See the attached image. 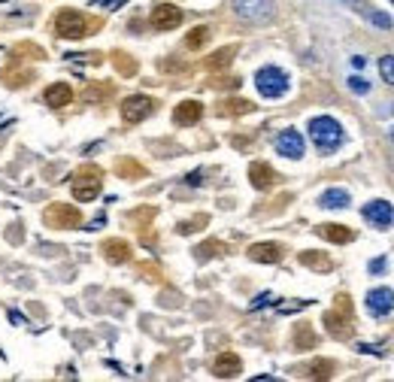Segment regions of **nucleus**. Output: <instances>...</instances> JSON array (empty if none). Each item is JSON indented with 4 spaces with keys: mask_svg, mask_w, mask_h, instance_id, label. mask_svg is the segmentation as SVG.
<instances>
[{
    "mask_svg": "<svg viewBox=\"0 0 394 382\" xmlns=\"http://www.w3.org/2000/svg\"><path fill=\"white\" fill-rule=\"evenodd\" d=\"M276 152L286 155V158H300L304 155V136L297 131H282L276 136Z\"/></svg>",
    "mask_w": 394,
    "mask_h": 382,
    "instance_id": "nucleus-13",
    "label": "nucleus"
},
{
    "mask_svg": "<svg viewBox=\"0 0 394 382\" xmlns=\"http://www.w3.org/2000/svg\"><path fill=\"white\" fill-rule=\"evenodd\" d=\"M109 94H113V85H91V88L85 91V100L97 104V100H104V97H109Z\"/></svg>",
    "mask_w": 394,
    "mask_h": 382,
    "instance_id": "nucleus-30",
    "label": "nucleus"
},
{
    "mask_svg": "<svg viewBox=\"0 0 394 382\" xmlns=\"http://www.w3.org/2000/svg\"><path fill=\"white\" fill-rule=\"evenodd\" d=\"M370 270H373V273H379V270H386V258H377V261H373V264H370Z\"/></svg>",
    "mask_w": 394,
    "mask_h": 382,
    "instance_id": "nucleus-35",
    "label": "nucleus"
},
{
    "mask_svg": "<svg viewBox=\"0 0 394 382\" xmlns=\"http://www.w3.org/2000/svg\"><path fill=\"white\" fill-rule=\"evenodd\" d=\"M255 85L264 97H282L288 91V76L279 67H261L255 76Z\"/></svg>",
    "mask_w": 394,
    "mask_h": 382,
    "instance_id": "nucleus-5",
    "label": "nucleus"
},
{
    "mask_svg": "<svg viewBox=\"0 0 394 382\" xmlns=\"http://www.w3.org/2000/svg\"><path fill=\"white\" fill-rule=\"evenodd\" d=\"M309 136H313V143L318 146L322 152H334L337 146L343 143V127L334 122V118L328 115H318L309 122Z\"/></svg>",
    "mask_w": 394,
    "mask_h": 382,
    "instance_id": "nucleus-2",
    "label": "nucleus"
},
{
    "mask_svg": "<svg viewBox=\"0 0 394 382\" xmlns=\"http://www.w3.org/2000/svg\"><path fill=\"white\" fill-rule=\"evenodd\" d=\"M334 373V361H328V358H318V361H313L307 367V376L309 379H328Z\"/></svg>",
    "mask_w": 394,
    "mask_h": 382,
    "instance_id": "nucleus-24",
    "label": "nucleus"
},
{
    "mask_svg": "<svg viewBox=\"0 0 394 382\" xmlns=\"http://www.w3.org/2000/svg\"><path fill=\"white\" fill-rule=\"evenodd\" d=\"M316 231H318V236H325L328 243H352L355 240L352 227H346V225H318Z\"/></svg>",
    "mask_w": 394,
    "mask_h": 382,
    "instance_id": "nucleus-18",
    "label": "nucleus"
},
{
    "mask_svg": "<svg viewBox=\"0 0 394 382\" xmlns=\"http://www.w3.org/2000/svg\"><path fill=\"white\" fill-rule=\"evenodd\" d=\"M367 309L373 316H386L394 309V291L391 288H373L367 295Z\"/></svg>",
    "mask_w": 394,
    "mask_h": 382,
    "instance_id": "nucleus-14",
    "label": "nucleus"
},
{
    "mask_svg": "<svg viewBox=\"0 0 394 382\" xmlns=\"http://www.w3.org/2000/svg\"><path fill=\"white\" fill-rule=\"evenodd\" d=\"M118 176H125V179H143L146 176V167L143 164H136L131 158H122L118 161Z\"/></svg>",
    "mask_w": 394,
    "mask_h": 382,
    "instance_id": "nucleus-23",
    "label": "nucleus"
},
{
    "mask_svg": "<svg viewBox=\"0 0 394 382\" xmlns=\"http://www.w3.org/2000/svg\"><path fill=\"white\" fill-rule=\"evenodd\" d=\"M240 370H243V361H240V355H234V352H225L213 361V373L218 379H234V376H240Z\"/></svg>",
    "mask_w": 394,
    "mask_h": 382,
    "instance_id": "nucleus-11",
    "label": "nucleus"
},
{
    "mask_svg": "<svg viewBox=\"0 0 394 382\" xmlns=\"http://www.w3.org/2000/svg\"><path fill=\"white\" fill-rule=\"evenodd\" d=\"M100 185H104V170L94 167V164L73 173V197L76 200H85V204L94 200L100 194Z\"/></svg>",
    "mask_w": 394,
    "mask_h": 382,
    "instance_id": "nucleus-3",
    "label": "nucleus"
},
{
    "mask_svg": "<svg viewBox=\"0 0 394 382\" xmlns=\"http://www.w3.org/2000/svg\"><path fill=\"white\" fill-rule=\"evenodd\" d=\"M249 258L261 264H276L282 261V246L279 243H255L249 246Z\"/></svg>",
    "mask_w": 394,
    "mask_h": 382,
    "instance_id": "nucleus-16",
    "label": "nucleus"
},
{
    "mask_svg": "<svg viewBox=\"0 0 394 382\" xmlns=\"http://www.w3.org/2000/svg\"><path fill=\"white\" fill-rule=\"evenodd\" d=\"M325 325H328V331H331L337 340H346V337L352 334V304H349V297L346 295L337 297V309L325 313Z\"/></svg>",
    "mask_w": 394,
    "mask_h": 382,
    "instance_id": "nucleus-4",
    "label": "nucleus"
},
{
    "mask_svg": "<svg viewBox=\"0 0 394 382\" xmlns=\"http://www.w3.org/2000/svg\"><path fill=\"white\" fill-rule=\"evenodd\" d=\"M195 252H197V258H200V261H206V258H216V255H222V252H225V243L209 240V243H200Z\"/></svg>",
    "mask_w": 394,
    "mask_h": 382,
    "instance_id": "nucleus-27",
    "label": "nucleus"
},
{
    "mask_svg": "<svg viewBox=\"0 0 394 382\" xmlns=\"http://www.w3.org/2000/svg\"><path fill=\"white\" fill-rule=\"evenodd\" d=\"M391 140H394V127H391Z\"/></svg>",
    "mask_w": 394,
    "mask_h": 382,
    "instance_id": "nucleus-36",
    "label": "nucleus"
},
{
    "mask_svg": "<svg viewBox=\"0 0 394 382\" xmlns=\"http://www.w3.org/2000/svg\"><path fill=\"white\" fill-rule=\"evenodd\" d=\"M94 27H100L97 18H88L85 13H79V9H61V13L55 15V34L64 36V40H82V36H88Z\"/></svg>",
    "mask_w": 394,
    "mask_h": 382,
    "instance_id": "nucleus-1",
    "label": "nucleus"
},
{
    "mask_svg": "<svg viewBox=\"0 0 394 382\" xmlns=\"http://www.w3.org/2000/svg\"><path fill=\"white\" fill-rule=\"evenodd\" d=\"M379 73H382V79L394 85V55H386V58L379 61Z\"/></svg>",
    "mask_w": 394,
    "mask_h": 382,
    "instance_id": "nucleus-31",
    "label": "nucleus"
},
{
    "mask_svg": "<svg viewBox=\"0 0 394 382\" xmlns=\"http://www.w3.org/2000/svg\"><path fill=\"white\" fill-rule=\"evenodd\" d=\"M182 24V9L170 6V3H158L152 9V27L155 31H173Z\"/></svg>",
    "mask_w": 394,
    "mask_h": 382,
    "instance_id": "nucleus-9",
    "label": "nucleus"
},
{
    "mask_svg": "<svg viewBox=\"0 0 394 382\" xmlns=\"http://www.w3.org/2000/svg\"><path fill=\"white\" fill-rule=\"evenodd\" d=\"M197 225H206V215H197L195 222H182V225H179V234H191V231H197Z\"/></svg>",
    "mask_w": 394,
    "mask_h": 382,
    "instance_id": "nucleus-32",
    "label": "nucleus"
},
{
    "mask_svg": "<svg viewBox=\"0 0 394 382\" xmlns=\"http://www.w3.org/2000/svg\"><path fill=\"white\" fill-rule=\"evenodd\" d=\"M361 215L377 227H388L394 222V206L388 204V200H373V204H367L361 209Z\"/></svg>",
    "mask_w": 394,
    "mask_h": 382,
    "instance_id": "nucleus-10",
    "label": "nucleus"
},
{
    "mask_svg": "<svg viewBox=\"0 0 394 382\" xmlns=\"http://www.w3.org/2000/svg\"><path fill=\"white\" fill-rule=\"evenodd\" d=\"M234 55H237V45H225V49H218L213 58L206 61V67H209V70H225L227 64L234 61Z\"/></svg>",
    "mask_w": 394,
    "mask_h": 382,
    "instance_id": "nucleus-22",
    "label": "nucleus"
},
{
    "mask_svg": "<svg viewBox=\"0 0 394 382\" xmlns=\"http://www.w3.org/2000/svg\"><path fill=\"white\" fill-rule=\"evenodd\" d=\"M222 113L225 115H246V113H252V104L249 100H225Z\"/></svg>",
    "mask_w": 394,
    "mask_h": 382,
    "instance_id": "nucleus-29",
    "label": "nucleus"
},
{
    "mask_svg": "<svg viewBox=\"0 0 394 382\" xmlns=\"http://www.w3.org/2000/svg\"><path fill=\"white\" fill-rule=\"evenodd\" d=\"M295 346H297V349H313V346H316V334L309 331L307 325H297V331H295Z\"/></svg>",
    "mask_w": 394,
    "mask_h": 382,
    "instance_id": "nucleus-28",
    "label": "nucleus"
},
{
    "mask_svg": "<svg viewBox=\"0 0 394 382\" xmlns=\"http://www.w3.org/2000/svg\"><path fill=\"white\" fill-rule=\"evenodd\" d=\"M200 115H204V106L197 104V100H182V104L173 109V122L182 125V127H188V125H197L200 122Z\"/></svg>",
    "mask_w": 394,
    "mask_h": 382,
    "instance_id": "nucleus-15",
    "label": "nucleus"
},
{
    "mask_svg": "<svg viewBox=\"0 0 394 382\" xmlns=\"http://www.w3.org/2000/svg\"><path fill=\"white\" fill-rule=\"evenodd\" d=\"M45 225L49 227H79L82 213L70 204H52L49 209H45Z\"/></svg>",
    "mask_w": 394,
    "mask_h": 382,
    "instance_id": "nucleus-8",
    "label": "nucleus"
},
{
    "mask_svg": "<svg viewBox=\"0 0 394 382\" xmlns=\"http://www.w3.org/2000/svg\"><path fill=\"white\" fill-rule=\"evenodd\" d=\"M231 9L243 22H255V24H264L273 18V6L267 0H231Z\"/></svg>",
    "mask_w": 394,
    "mask_h": 382,
    "instance_id": "nucleus-6",
    "label": "nucleus"
},
{
    "mask_svg": "<svg viewBox=\"0 0 394 382\" xmlns=\"http://www.w3.org/2000/svg\"><path fill=\"white\" fill-rule=\"evenodd\" d=\"M113 64H115V70L122 73V76H134L136 73V61L131 58V55H125V52H113Z\"/></svg>",
    "mask_w": 394,
    "mask_h": 382,
    "instance_id": "nucleus-25",
    "label": "nucleus"
},
{
    "mask_svg": "<svg viewBox=\"0 0 394 382\" xmlns=\"http://www.w3.org/2000/svg\"><path fill=\"white\" fill-rule=\"evenodd\" d=\"M249 179H252V185L258 188V191H267V188H273L276 185V170L270 167V164H264V161H255L252 167H249Z\"/></svg>",
    "mask_w": 394,
    "mask_h": 382,
    "instance_id": "nucleus-12",
    "label": "nucleus"
},
{
    "mask_svg": "<svg viewBox=\"0 0 394 382\" xmlns=\"http://www.w3.org/2000/svg\"><path fill=\"white\" fill-rule=\"evenodd\" d=\"M322 206L328 209H340V206H349V191H343V188H328L322 200H318Z\"/></svg>",
    "mask_w": 394,
    "mask_h": 382,
    "instance_id": "nucleus-21",
    "label": "nucleus"
},
{
    "mask_svg": "<svg viewBox=\"0 0 394 382\" xmlns=\"http://www.w3.org/2000/svg\"><path fill=\"white\" fill-rule=\"evenodd\" d=\"M70 100H73V88L67 85V82H55V85L45 88V104L55 106V109L67 106Z\"/></svg>",
    "mask_w": 394,
    "mask_h": 382,
    "instance_id": "nucleus-17",
    "label": "nucleus"
},
{
    "mask_svg": "<svg viewBox=\"0 0 394 382\" xmlns=\"http://www.w3.org/2000/svg\"><path fill=\"white\" fill-rule=\"evenodd\" d=\"M349 88H352V91H358V94H367V91H370L367 82L358 79V76H352V79H349Z\"/></svg>",
    "mask_w": 394,
    "mask_h": 382,
    "instance_id": "nucleus-33",
    "label": "nucleus"
},
{
    "mask_svg": "<svg viewBox=\"0 0 394 382\" xmlns=\"http://www.w3.org/2000/svg\"><path fill=\"white\" fill-rule=\"evenodd\" d=\"M100 249H104L106 261H113V264H125L127 258H131V246H127V240H106Z\"/></svg>",
    "mask_w": 394,
    "mask_h": 382,
    "instance_id": "nucleus-19",
    "label": "nucleus"
},
{
    "mask_svg": "<svg viewBox=\"0 0 394 382\" xmlns=\"http://www.w3.org/2000/svg\"><path fill=\"white\" fill-rule=\"evenodd\" d=\"M155 113V100L146 97V94H134V97H125L122 104V118L127 125H136L143 122V118H149Z\"/></svg>",
    "mask_w": 394,
    "mask_h": 382,
    "instance_id": "nucleus-7",
    "label": "nucleus"
},
{
    "mask_svg": "<svg viewBox=\"0 0 394 382\" xmlns=\"http://www.w3.org/2000/svg\"><path fill=\"white\" fill-rule=\"evenodd\" d=\"M206 43H209V27H206V24L195 27V31L185 36V45H188V49H200V45H206Z\"/></svg>",
    "mask_w": 394,
    "mask_h": 382,
    "instance_id": "nucleus-26",
    "label": "nucleus"
},
{
    "mask_svg": "<svg viewBox=\"0 0 394 382\" xmlns=\"http://www.w3.org/2000/svg\"><path fill=\"white\" fill-rule=\"evenodd\" d=\"M300 264H304V267H313V270H322V273L334 267V261L322 252H300Z\"/></svg>",
    "mask_w": 394,
    "mask_h": 382,
    "instance_id": "nucleus-20",
    "label": "nucleus"
},
{
    "mask_svg": "<svg viewBox=\"0 0 394 382\" xmlns=\"http://www.w3.org/2000/svg\"><path fill=\"white\" fill-rule=\"evenodd\" d=\"M370 18H373V22H377L379 27H386V31H388V27H391V18H388V15H379V13H370Z\"/></svg>",
    "mask_w": 394,
    "mask_h": 382,
    "instance_id": "nucleus-34",
    "label": "nucleus"
},
{
    "mask_svg": "<svg viewBox=\"0 0 394 382\" xmlns=\"http://www.w3.org/2000/svg\"><path fill=\"white\" fill-rule=\"evenodd\" d=\"M391 3H394V0H391Z\"/></svg>",
    "mask_w": 394,
    "mask_h": 382,
    "instance_id": "nucleus-37",
    "label": "nucleus"
}]
</instances>
